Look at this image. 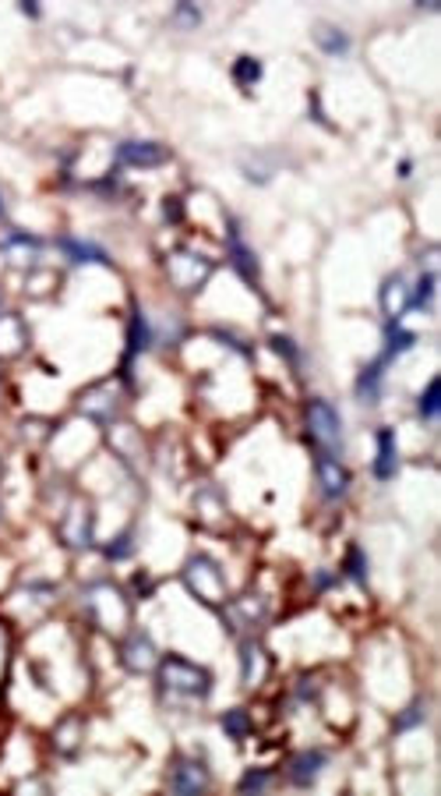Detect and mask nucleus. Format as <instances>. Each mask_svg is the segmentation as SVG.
I'll list each match as a JSON object with an SVG mask.
<instances>
[{"mask_svg":"<svg viewBox=\"0 0 441 796\" xmlns=\"http://www.w3.org/2000/svg\"><path fill=\"white\" fill-rule=\"evenodd\" d=\"M85 606L92 612V623L106 634H124L131 623L128 595L110 581H96L85 587Z\"/></svg>","mask_w":441,"mask_h":796,"instance_id":"1","label":"nucleus"},{"mask_svg":"<svg viewBox=\"0 0 441 796\" xmlns=\"http://www.w3.org/2000/svg\"><path fill=\"white\" fill-rule=\"evenodd\" d=\"M156 676L159 687L166 694H181V697H208V690H212V672L198 662H187L181 655H163L156 665Z\"/></svg>","mask_w":441,"mask_h":796,"instance_id":"2","label":"nucleus"},{"mask_svg":"<svg viewBox=\"0 0 441 796\" xmlns=\"http://www.w3.org/2000/svg\"><path fill=\"white\" fill-rule=\"evenodd\" d=\"M184 587L198 598V602H205V606H223L226 598H230V584L223 577V570H219V563L208 556H191L184 563Z\"/></svg>","mask_w":441,"mask_h":796,"instance_id":"3","label":"nucleus"},{"mask_svg":"<svg viewBox=\"0 0 441 796\" xmlns=\"http://www.w3.org/2000/svg\"><path fill=\"white\" fill-rule=\"evenodd\" d=\"M304 418H308V432H311L314 443L321 446V453L339 457V450H342V422H339L336 407L329 400L314 397L308 403V411H304Z\"/></svg>","mask_w":441,"mask_h":796,"instance_id":"4","label":"nucleus"},{"mask_svg":"<svg viewBox=\"0 0 441 796\" xmlns=\"http://www.w3.org/2000/svg\"><path fill=\"white\" fill-rule=\"evenodd\" d=\"M166 273H170L177 291L194 294L198 287H205V280L212 276V263L194 255V252H177V255L166 259Z\"/></svg>","mask_w":441,"mask_h":796,"instance_id":"5","label":"nucleus"},{"mask_svg":"<svg viewBox=\"0 0 441 796\" xmlns=\"http://www.w3.org/2000/svg\"><path fill=\"white\" fill-rule=\"evenodd\" d=\"M223 619L234 634H251L265 623V598L258 595H240V598H226L223 606Z\"/></svg>","mask_w":441,"mask_h":796,"instance_id":"6","label":"nucleus"},{"mask_svg":"<svg viewBox=\"0 0 441 796\" xmlns=\"http://www.w3.org/2000/svg\"><path fill=\"white\" fill-rule=\"evenodd\" d=\"M121 662L134 676H145V672H152L159 665V648L152 644V637L145 634V630H131L124 637V644H121Z\"/></svg>","mask_w":441,"mask_h":796,"instance_id":"7","label":"nucleus"},{"mask_svg":"<svg viewBox=\"0 0 441 796\" xmlns=\"http://www.w3.org/2000/svg\"><path fill=\"white\" fill-rule=\"evenodd\" d=\"M81 414L85 418H92V422H113V414L121 411V386L117 382H100V386H92L89 393H81L79 400Z\"/></svg>","mask_w":441,"mask_h":796,"instance_id":"8","label":"nucleus"},{"mask_svg":"<svg viewBox=\"0 0 441 796\" xmlns=\"http://www.w3.org/2000/svg\"><path fill=\"white\" fill-rule=\"evenodd\" d=\"M208 769L202 761H194V758H181V761H173V769H170V790L181 796H194V793H205L208 790Z\"/></svg>","mask_w":441,"mask_h":796,"instance_id":"9","label":"nucleus"},{"mask_svg":"<svg viewBox=\"0 0 441 796\" xmlns=\"http://www.w3.org/2000/svg\"><path fill=\"white\" fill-rule=\"evenodd\" d=\"M314 471H318V485H321V496L325 500H342L350 492V471L339 464V457L332 453H321L314 460Z\"/></svg>","mask_w":441,"mask_h":796,"instance_id":"10","label":"nucleus"},{"mask_svg":"<svg viewBox=\"0 0 441 796\" xmlns=\"http://www.w3.org/2000/svg\"><path fill=\"white\" fill-rule=\"evenodd\" d=\"M117 159H121L124 167H159V163L170 159V153H166V145H159V142L131 138V142H121V145H117Z\"/></svg>","mask_w":441,"mask_h":796,"instance_id":"11","label":"nucleus"},{"mask_svg":"<svg viewBox=\"0 0 441 796\" xmlns=\"http://www.w3.org/2000/svg\"><path fill=\"white\" fill-rule=\"evenodd\" d=\"M325 765H329V754H325V750H300V754L289 761L286 775H289L293 786H311L314 779L325 771Z\"/></svg>","mask_w":441,"mask_h":796,"instance_id":"12","label":"nucleus"},{"mask_svg":"<svg viewBox=\"0 0 441 796\" xmlns=\"http://www.w3.org/2000/svg\"><path fill=\"white\" fill-rule=\"evenodd\" d=\"M60 534H64V545H71V549H85L92 542V513L85 510V503L71 506V513L60 524Z\"/></svg>","mask_w":441,"mask_h":796,"instance_id":"13","label":"nucleus"},{"mask_svg":"<svg viewBox=\"0 0 441 796\" xmlns=\"http://www.w3.org/2000/svg\"><path fill=\"white\" fill-rule=\"evenodd\" d=\"M268 672V655L261 651L258 640H244L240 644V676H244V687H258Z\"/></svg>","mask_w":441,"mask_h":796,"instance_id":"14","label":"nucleus"},{"mask_svg":"<svg viewBox=\"0 0 441 796\" xmlns=\"http://www.w3.org/2000/svg\"><path fill=\"white\" fill-rule=\"evenodd\" d=\"M26 322L18 316H0V358H15L26 350Z\"/></svg>","mask_w":441,"mask_h":796,"instance_id":"15","label":"nucleus"},{"mask_svg":"<svg viewBox=\"0 0 441 796\" xmlns=\"http://www.w3.org/2000/svg\"><path fill=\"white\" fill-rule=\"evenodd\" d=\"M399 468V457H395V432L392 428H378V453H374V478L378 481H389Z\"/></svg>","mask_w":441,"mask_h":796,"instance_id":"16","label":"nucleus"},{"mask_svg":"<svg viewBox=\"0 0 441 796\" xmlns=\"http://www.w3.org/2000/svg\"><path fill=\"white\" fill-rule=\"evenodd\" d=\"M230 259H234V269L247 280V284H258V263H255V252L240 241L234 223H230Z\"/></svg>","mask_w":441,"mask_h":796,"instance_id":"17","label":"nucleus"},{"mask_svg":"<svg viewBox=\"0 0 441 796\" xmlns=\"http://www.w3.org/2000/svg\"><path fill=\"white\" fill-rule=\"evenodd\" d=\"M382 308H385L389 322H399V316L410 308V287H403L399 276H392L389 284L382 287Z\"/></svg>","mask_w":441,"mask_h":796,"instance_id":"18","label":"nucleus"},{"mask_svg":"<svg viewBox=\"0 0 441 796\" xmlns=\"http://www.w3.org/2000/svg\"><path fill=\"white\" fill-rule=\"evenodd\" d=\"M81 733H85V722H81L79 715L60 718V726L53 729V747H57L60 754H75L81 747Z\"/></svg>","mask_w":441,"mask_h":796,"instance_id":"19","label":"nucleus"},{"mask_svg":"<svg viewBox=\"0 0 441 796\" xmlns=\"http://www.w3.org/2000/svg\"><path fill=\"white\" fill-rule=\"evenodd\" d=\"M152 344V329H149V322H145V316L134 308L131 312V333H128V358H124V369H131V361L145 350V347Z\"/></svg>","mask_w":441,"mask_h":796,"instance_id":"20","label":"nucleus"},{"mask_svg":"<svg viewBox=\"0 0 441 796\" xmlns=\"http://www.w3.org/2000/svg\"><path fill=\"white\" fill-rule=\"evenodd\" d=\"M385 361L378 358V361H371L367 369L357 375V397L363 400V403H378V397H382V375H385Z\"/></svg>","mask_w":441,"mask_h":796,"instance_id":"21","label":"nucleus"},{"mask_svg":"<svg viewBox=\"0 0 441 796\" xmlns=\"http://www.w3.org/2000/svg\"><path fill=\"white\" fill-rule=\"evenodd\" d=\"M60 248L68 252V259H71V263H103V265H110V255H106V248L92 244V241L64 238V241H60Z\"/></svg>","mask_w":441,"mask_h":796,"instance_id":"22","label":"nucleus"},{"mask_svg":"<svg viewBox=\"0 0 441 796\" xmlns=\"http://www.w3.org/2000/svg\"><path fill=\"white\" fill-rule=\"evenodd\" d=\"M414 344H416V333H410V329H399V322H385V354H382V361L389 365L395 354L410 350Z\"/></svg>","mask_w":441,"mask_h":796,"instance_id":"23","label":"nucleus"},{"mask_svg":"<svg viewBox=\"0 0 441 796\" xmlns=\"http://www.w3.org/2000/svg\"><path fill=\"white\" fill-rule=\"evenodd\" d=\"M314 43H318L325 53H332V57H342V53L350 50V36L339 32V28H332V26L318 28V32H314Z\"/></svg>","mask_w":441,"mask_h":796,"instance_id":"24","label":"nucleus"},{"mask_svg":"<svg viewBox=\"0 0 441 796\" xmlns=\"http://www.w3.org/2000/svg\"><path fill=\"white\" fill-rule=\"evenodd\" d=\"M11 662H15V634H11V627L0 619V690H4L7 676H11Z\"/></svg>","mask_w":441,"mask_h":796,"instance_id":"25","label":"nucleus"},{"mask_svg":"<svg viewBox=\"0 0 441 796\" xmlns=\"http://www.w3.org/2000/svg\"><path fill=\"white\" fill-rule=\"evenodd\" d=\"M234 81H236V85H244V89L258 85V81H261V60H255V57H236V60H234Z\"/></svg>","mask_w":441,"mask_h":796,"instance_id":"26","label":"nucleus"},{"mask_svg":"<svg viewBox=\"0 0 441 796\" xmlns=\"http://www.w3.org/2000/svg\"><path fill=\"white\" fill-rule=\"evenodd\" d=\"M223 733H226L230 740H244V737L251 733V715H247L244 708H230V712L223 715Z\"/></svg>","mask_w":441,"mask_h":796,"instance_id":"27","label":"nucleus"},{"mask_svg":"<svg viewBox=\"0 0 441 796\" xmlns=\"http://www.w3.org/2000/svg\"><path fill=\"white\" fill-rule=\"evenodd\" d=\"M438 393H441V379L435 375V379L427 382V390L420 393V403H416V407H420V418H427V422L438 418Z\"/></svg>","mask_w":441,"mask_h":796,"instance_id":"28","label":"nucleus"},{"mask_svg":"<svg viewBox=\"0 0 441 796\" xmlns=\"http://www.w3.org/2000/svg\"><path fill=\"white\" fill-rule=\"evenodd\" d=\"M272 769H251L240 782H236V790L240 793H255V790H265V786H272Z\"/></svg>","mask_w":441,"mask_h":796,"instance_id":"29","label":"nucleus"},{"mask_svg":"<svg viewBox=\"0 0 441 796\" xmlns=\"http://www.w3.org/2000/svg\"><path fill=\"white\" fill-rule=\"evenodd\" d=\"M431 294H435V273H424L416 291H410V308H424L431 301Z\"/></svg>","mask_w":441,"mask_h":796,"instance_id":"30","label":"nucleus"},{"mask_svg":"<svg viewBox=\"0 0 441 796\" xmlns=\"http://www.w3.org/2000/svg\"><path fill=\"white\" fill-rule=\"evenodd\" d=\"M346 577H353L357 584L367 581V574H363V553L357 549V545L346 549Z\"/></svg>","mask_w":441,"mask_h":796,"instance_id":"31","label":"nucleus"},{"mask_svg":"<svg viewBox=\"0 0 441 796\" xmlns=\"http://www.w3.org/2000/svg\"><path fill=\"white\" fill-rule=\"evenodd\" d=\"M103 553H106V556H110V559H124V556H131V553H134V542H131V531H124V534H117V538H113V545H106Z\"/></svg>","mask_w":441,"mask_h":796,"instance_id":"32","label":"nucleus"},{"mask_svg":"<svg viewBox=\"0 0 441 796\" xmlns=\"http://www.w3.org/2000/svg\"><path fill=\"white\" fill-rule=\"evenodd\" d=\"M268 347H272L276 354H283V358H286V361H289V365H297V361H300V354H297V347H293V340H286V337H272V340H268Z\"/></svg>","mask_w":441,"mask_h":796,"instance_id":"33","label":"nucleus"},{"mask_svg":"<svg viewBox=\"0 0 441 796\" xmlns=\"http://www.w3.org/2000/svg\"><path fill=\"white\" fill-rule=\"evenodd\" d=\"M420 708H424L420 701H416V705H410V708H406V715L395 722V729L403 733V729H410V726H420V722H424V712H420Z\"/></svg>","mask_w":441,"mask_h":796,"instance_id":"34","label":"nucleus"},{"mask_svg":"<svg viewBox=\"0 0 441 796\" xmlns=\"http://www.w3.org/2000/svg\"><path fill=\"white\" fill-rule=\"evenodd\" d=\"M198 18H202L198 7H191V4H181V7H177V22H181V26H198Z\"/></svg>","mask_w":441,"mask_h":796,"instance_id":"35","label":"nucleus"},{"mask_svg":"<svg viewBox=\"0 0 441 796\" xmlns=\"http://www.w3.org/2000/svg\"><path fill=\"white\" fill-rule=\"evenodd\" d=\"M22 11H26V15H32V18H36V15H39V7H36V4H32V0H26V4H22Z\"/></svg>","mask_w":441,"mask_h":796,"instance_id":"36","label":"nucleus"},{"mask_svg":"<svg viewBox=\"0 0 441 796\" xmlns=\"http://www.w3.org/2000/svg\"><path fill=\"white\" fill-rule=\"evenodd\" d=\"M0 216H4V195H0Z\"/></svg>","mask_w":441,"mask_h":796,"instance_id":"37","label":"nucleus"},{"mask_svg":"<svg viewBox=\"0 0 441 796\" xmlns=\"http://www.w3.org/2000/svg\"><path fill=\"white\" fill-rule=\"evenodd\" d=\"M0 475H4V468H0Z\"/></svg>","mask_w":441,"mask_h":796,"instance_id":"38","label":"nucleus"},{"mask_svg":"<svg viewBox=\"0 0 441 796\" xmlns=\"http://www.w3.org/2000/svg\"><path fill=\"white\" fill-rule=\"evenodd\" d=\"M0 521H4V513H0Z\"/></svg>","mask_w":441,"mask_h":796,"instance_id":"39","label":"nucleus"}]
</instances>
